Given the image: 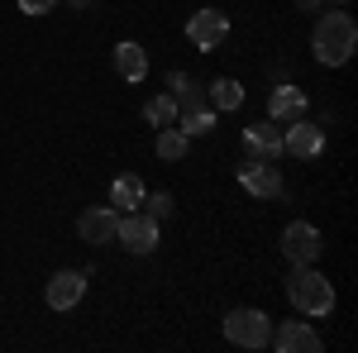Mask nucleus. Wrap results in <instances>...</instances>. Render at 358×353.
<instances>
[{
	"instance_id": "f257e3e1",
	"label": "nucleus",
	"mask_w": 358,
	"mask_h": 353,
	"mask_svg": "<svg viewBox=\"0 0 358 353\" xmlns=\"http://www.w3.org/2000/svg\"><path fill=\"white\" fill-rule=\"evenodd\" d=\"M310 48L325 67H344L358 48V24L344 15V10H325L315 20V34H310Z\"/></svg>"
},
{
	"instance_id": "f03ea898",
	"label": "nucleus",
	"mask_w": 358,
	"mask_h": 353,
	"mask_svg": "<svg viewBox=\"0 0 358 353\" xmlns=\"http://www.w3.org/2000/svg\"><path fill=\"white\" fill-rule=\"evenodd\" d=\"M287 301L310 315V320H325L334 310V287L325 272H315V263H292V277H287Z\"/></svg>"
},
{
	"instance_id": "7ed1b4c3",
	"label": "nucleus",
	"mask_w": 358,
	"mask_h": 353,
	"mask_svg": "<svg viewBox=\"0 0 358 353\" xmlns=\"http://www.w3.org/2000/svg\"><path fill=\"white\" fill-rule=\"evenodd\" d=\"M224 339L229 344H239V349H268V339H273V320L263 315V310H229L224 315Z\"/></svg>"
},
{
	"instance_id": "20e7f679",
	"label": "nucleus",
	"mask_w": 358,
	"mask_h": 353,
	"mask_svg": "<svg viewBox=\"0 0 358 353\" xmlns=\"http://www.w3.org/2000/svg\"><path fill=\"white\" fill-rule=\"evenodd\" d=\"M115 239L129 248V253H153L158 248V219L138 215V210H124L120 224H115Z\"/></svg>"
},
{
	"instance_id": "39448f33",
	"label": "nucleus",
	"mask_w": 358,
	"mask_h": 353,
	"mask_svg": "<svg viewBox=\"0 0 358 353\" xmlns=\"http://www.w3.org/2000/svg\"><path fill=\"white\" fill-rule=\"evenodd\" d=\"M187 38H192L201 53H215L224 38H229V15H220V10H196L192 20H187Z\"/></svg>"
},
{
	"instance_id": "423d86ee",
	"label": "nucleus",
	"mask_w": 358,
	"mask_h": 353,
	"mask_svg": "<svg viewBox=\"0 0 358 353\" xmlns=\"http://www.w3.org/2000/svg\"><path fill=\"white\" fill-rule=\"evenodd\" d=\"M320 229L310 224V219H292L287 224V234H282V253L292 258V263H320Z\"/></svg>"
},
{
	"instance_id": "0eeeda50",
	"label": "nucleus",
	"mask_w": 358,
	"mask_h": 353,
	"mask_svg": "<svg viewBox=\"0 0 358 353\" xmlns=\"http://www.w3.org/2000/svg\"><path fill=\"white\" fill-rule=\"evenodd\" d=\"M268 344L282 349V353H320V349H325V339L306 325V320H282V325L273 329V339H268Z\"/></svg>"
},
{
	"instance_id": "6e6552de",
	"label": "nucleus",
	"mask_w": 358,
	"mask_h": 353,
	"mask_svg": "<svg viewBox=\"0 0 358 353\" xmlns=\"http://www.w3.org/2000/svg\"><path fill=\"white\" fill-rule=\"evenodd\" d=\"M282 148H292V158H320V148H325V129L320 124H310V120H292L287 129H282Z\"/></svg>"
},
{
	"instance_id": "1a4fd4ad",
	"label": "nucleus",
	"mask_w": 358,
	"mask_h": 353,
	"mask_svg": "<svg viewBox=\"0 0 358 353\" xmlns=\"http://www.w3.org/2000/svg\"><path fill=\"white\" fill-rule=\"evenodd\" d=\"M115 224H120V210L115 206H91V210H82V219H77V234H82V244H110L115 239Z\"/></svg>"
},
{
	"instance_id": "9d476101",
	"label": "nucleus",
	"mask_w": 358,
	"mask_h": 353,
	"mask_svg": "<svg viewBox=\"0 0 358 353\" xmlns=\"http://www.w3.org/2000/svg\"><path fill=\"white\" fill-rule=\"evenodd\" d=\"M244 148L253 153V158L273 163L277 153H287V148H282V124H277V120H263V124H248V129H244Z\"/></svg>"
},
{
	"instance_id": "9b49d317",
	"label": "nucleus",
	"mask_w": 358,
	"mask_h": 353,
	"mask_svg": "<svg viewBox=\"0 0 358 353\" xmlns=\"http://www.w3.org/2000/svg\"><path fill=\"white\" fill-rule=\"evenodd\" d=\"M306 110H310V101H306V91L301 86H277L273 96H268V115H273L277 124H292V120H301Z\"/></svg>"
},
{
	"instance_id": "f8f14e48",
	"label": "nucleus",
	"mask_w": 358,
	"mask_h": 353,
	"mask_svg": "<svg viewBox=\"0 0 358 353\" xmlns=\"http://www.w3.org/2000/svg\"><path fill=\"white\" fill-rule=\"evenodd\" d=\"M82 296H86V272H77V268L57 272L53 282H48V305L53 310H72Z\"/></svg>"
},
{
	"instance_id": "ddd939ff",
	"label": "nucleus",
	"mask_w": 358,
	"mask_h": 353,
	"mask_svg": "<svg viewBox=\"0 0 358 353\" xmlns=\"http://www.w3.org/2000/svg\"><path fill=\"white\" fill-rule=\"evenodd\" d=\"M239 187L244 191H253V196H282V172H277L273 163H248V167H239Z\"/></svg>"
},
{
	"instance_id": "4468645a",
	"label": "nucleus",
	"mask_w": 358,
	"mask_h": 353,
	"mask_svg": "<svg viewBox=\"0 0 358 353\" xmlns=\"http://www.w3.org/2000/svg\"><path fill=\"white\" fill-rule=\"evenodd\" d=\"M115 72L124 77V82H143L148 77V53L138 48V43H115Z\"/></svg>"
},
{
	"instance_id": "2eb2a0df",
	"label": "nucleus",
	"mask_w": 358,
	"mask_h": 353,
	"mask_svg": "<svg viewBox=\"0 0 358 353\" xmlns=\"http://www.w3.org/2000/svg\"><path fill=\"white\" fill-rule=\"evenodd\" d=\"M143 182H138L134 172H124V177H115V187H110V206L115 210H138L143 206Z\"/></svg>"
},
{
	"instance_id": "dca6fc26",
	"label": "nucleus",
	"mask_w": 358,
	"mask_h": 353,
	"mask_svg": "<svg viewBox=\"0 0 358 353\" xmlns=\"http://www.w3.org/2000/svg\"><path fill=\"white\" fill-rule=\"evenodd\" d=\"M206 91H210V106L215 110H239L244 106V86L234 82V77H215Z\"/></svg>"
},
{
	"instance_id": "f3484780",
	"label": "nucleus",
	"mask_w": 358,
	"mask_h": 353,
	"mask_svg": "<svg viewBox=\"0 0 358 353\" xmlns=\"http://www.w3.org/2000/svg\"><path fill=\"white\" fill-rule=\"evenodd\" d=\"M187 153H192V138L182 134L177 124H167L163 134H158V158H163V163H182Z\"/></svg>"
},
{
	"instance_id": "a211bd4d",
	"label": "nucleus",
	"mask_w": 358,
	"mask_h": 353,
	"mask_svg": "<svg viewBox=\"0 0 358 353\" xmlns=\"http://www.w3.org/2000/svg\"><path fill=\"white\" fill-rule=\"evenodd\" d=\"M215 115H220L215 106H192V110H182V124H177V129H182L187 138L210 134V129H215Z\"/></svg>"
},
{
	"instance_id": "6ab92c4d",
	"label": "nucleus",
	"mask_w": 358,
	"mask_h": 353,
	"mask_svg": "<svg viewBox=\"0 0 358 353\" xmlns=\"http://www.w3.org/2000/svg\"><path fill=\"white\" fill-rule=\"evenodd\" d=\"M143 115H148V124H153V129L177 124V96H153V101L143 106Z\"/></svg>"
},
{
	"instance_id": "aec40b11",
	"label": "nucleus",
	"mask_w": 358,
	"mask_h": 353,
	"mask_svg": "<svg viewBox=\"0 0 358 353\" xmlns=\"http://www.w3.org/2000/svg\"><path fill=\"white\" fill-rule=\"evenodd\" d=\"M143 206H148L143 215H153V219H167V215H172V210H177L167 191H143Z\"/></svg>"
},
{
	"instance_id": "412c9836",
	"label": "nucleus",
	"mask_w": 358,
	"mask_h": 353,
	"mask_svg": "<svg viewBox=\"0 0 358 353\" xmlns=\"http://www.w3.org/2000/svg\"><path fill=\"white\" fill-rule=\"evenodd\" d=\"M53 5H57V0H20V10H24V15H48Z\"/></svg>"
},
{
	"instance_id": "4be33fe9",
	"label": "nucleus",
	"mask_w": 358,
	"mask_h": 353,
	"mask_svg": "<svg viewBox=\"0 0 358 353\" xmlns=\"http://www.w3.org/2000/svg\"><path fill=\"white\" fill-rule=\"evenodd\" d=\"M72 5H77V10H86V5H91V0H72Z\"/></svg>"
},
{
	"instance_id": "5701e85b",
	"label": "nucleus",
	"mask_w": 358,
	"mask_h": 353,
	"mask_svg": "<svg viewBox=\"0 0 358 353\" xmlns=\"http://www.w3.org/2000/svg\"><path fill=\"white\" fill-rule=\"evenodd\" d=\"M334 5H344V0H334Z\"/></svg>"
}]
</instances>
